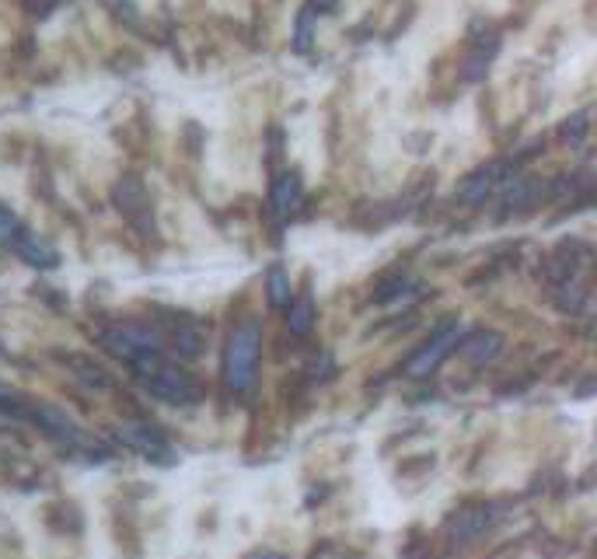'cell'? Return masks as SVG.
<instances>
[{
    "instance_id": "cell-1",
    "label": "cell",
    "mask_w": 597,
    "mask_h": 559,
    "mask_svg": "<svg viewBox=\"0 0 597 559\" xmlns=\"http://www.w3.org/2000/svg\"><path fill=\"white\" fill-rule=\"evenodd\" d=\"M259 350H262V329L259 322H241L227 339L224 353V381L234 392H248L255 381V367H259Z\"/></svg>"
},
{
    "instance_id": "cell-2",
    "label": "cell",
    "mask_w": 597,
    "mask_h": 559,
    "mask_svg": "<svg viewBox=\"0 0 597 559\" xmlns=\"http://www.w3.org/2000/svg\"><path fill=\"white\" fill-rule=\"evenodd\" d=\"M133 371H137V378L144 381L147 388H151L158 399L165 402H175V406H186V402H196V385L193 378H189L186 371H179V367L165 364V360L158 357V353H147V357H137L133 360Z\"/></svg>"
},
{
    "instance_id": "cell-3",
    "label": "cell",
    "mask_w": 597,
    "mask_h": 559,
    "mask_svg": "<svg viewBox=\"0 0 597 559\" xmlns=\"http://www.w3.org/2000/svg\"><path fill=\"white\" fill-rule=\"evenodd\" d=\"M98 343H102L112 357H123V360H137V357H147V353H161V339L137 322L109 325Z\"/></svg>"
},
{
    "instance_id": "cell-4",
    "label": "cell",
    "mask_w": 597,
    "mask_h": 559,
    "mask_svg": "<svg viewBox=\"0 0 597 559\" xmlns=\"http://www.w3.org/2000/svg\"><path fill=\"white\" fill-rule=\"evenodd\" d=\"M458 343H461V329L451 322L447 329H440L437 336H430V343H426L423 350L412 353L409 364H405V374H409V378H426L430 371H437L440 360H444Z\"/></svg>"
},
{
    "instance_id": "cell-5",
    "label": "cell",
    "mask_w": 597,
    "mask_h": 559,
    "mask_svg": "<svg viewBox=\"0 0 597 559\" xmlns=\"http://www.w3.org/2000/svg\"><path fill=\"white\" fill-rule=\"evenodd\" d=\"M11 252L21 259V263L35 266V270H53L56 263H60V256H56V249L49 242H42L39 235H32V231H21L18 242L11 245Z\"/></svg>"
},
{
    "instance_id": "cell-6",
    "label": "cell",
    "mask_w": 597,
    "mask_h": 559,
    "mask_svg": "<svg viewBox=\"0 0 597 559\" xmlns=\"http://www.w3.org/2000/svg\"><path fill=\"white\" fill-rule=\"evenodd\" d=\"M116 203H119V210H123L126 217H130L133 224H140V228H154L151 224V214H147V193H144V186H140L137 179H123L116 186Z\"/></svg>"
},
{
    "instance_id": "cell-7",
    "label": "cell",
    "mask_w": 597,
    "mask_h": 559,
    "mask_svg": "<svg viewBox=\"0 0 597 559\" xmlns=\"http://www.w3.org/2000/svg\"><path fill=\"white\" fill-rule=\"evenodd\" d=\"M301 200H304V189H301V179H297L294 172H283L280 179L273 182V210L280 221H290V217L301 210Z\"/></svg>"
},
{
    "instance_id": "cell-8",
    "label": "cell",
    "mask_w": 597,
    "mask_h": 559,
    "mask_svg": "<svg viewBox=\"0 0 597 559\" xmlns=\"http://www.w3.org/2000/svg\"><path fill=\"white\" fill-rule=\"evenodd\" d=\"M500 175H503L500 165L479 168L475 175H468L465 186H461V200H465V203H482L496 189V179H500Z\"/></svg>"
},
{
    "instance_id": "cell-9",
    "label": "cell",
    "mask_w": 597,
    "mask_h": 559,
    "mask_svg": "<svg viewBox=\"0 0 597 559\" xmlns=\"http://www.w3.org/2000/svg\"><path fill=\"white\" fill-rule=\"evenodd\" d=\"M461 350H465V357L475 360V364H486V360H493L496 353L503 350V336L500 332H475V336H468L465 343H461Z\"/></svg>"
},
{
    "instance_id": "cell-10",
    "label": "cell",
    "mask_w": 597,
    "mask_h": 559,
    "mask_svg": "<svg viewBox=\"0 0 597 559\" xmlns=\"http://www.w3.org/2000/svg\"><path fill=\"white\" fill-rule=\"evenodd\" d=\"M489 528V514L486 511H465L451 521V539L454 542H475L482 532Z\"/></svg>"
},
{
    "instance_id": "cell-11",
    "label": "cell",
    "mask_w": 597,
    "mask_h": 559,
    "mask_svg": "<svg viewBox=\"0 0 597 559\" xmlns=\"http://www.w3.org/2000/svg\"><path fill=\"white\" fill-rule=\"evenodd\" d=\"M311 325H315V301L304 294V297H297V301L290 304V332H297V336H308Z\"/></svg>"
},
{
    "instance_id": "cell-12",
    "label": "cell",
    "mask_w": 597,
    "mask_h": 559,
    "mask_svg": "<svg viewBox=\"0 0 597 559\" xmlns=\"http://www.w3.org/2000/svg\"><path fill=\"white\" fill-rule=\"evenodd\" d=\"M266 290H269V301H273L276 308H287V304H290V277L280 270V266H273V270H269Z\"/></svg>"
},
{
    "instance_id": "cell-13",
    "label": "cell",
    "mask_w": 597,
    "mask_h": 559,
    "mask_svg": "<svg viewBox=\"0 0 597 559\" xmlns=\"http://www.w3.org/2000/svg\"><path fill=\"white\" fill-rule=\"evenodd\" d=\"M119 437H123V441H130L137 451H144V455H158V451L165 448V441H161L158 434H151V430H137V427H133V430H123Z\"/></svg>"
},
{
    "instance_id": "cell-14",
    "label": "cell",
    "mask_w": 597,
    "mask_h": 559,
    "mask_svg": "<svg viewBox=\"0 0 597 559\" xmlns=\"http://www.w3.org/2000/svg\"><path fill=\"white\" fill-rule=\"evenodd\" d=\"M311 35H315V11H311V7H304V11L297 14V32H294V49H297V53H308Z\"/></svg>"
},
{
    "instance_id": "cell-15",
    "label": "cell",
    "mask_w": 597,
    "mask_h": 559,
    "mask_svg": "<svg viewBox=\"0 0 597 559\" xmlns=\"http://www.w3.org/2000/svg\"><path fill=\"white\" fill-rule=\"evenodd\" d=\"M21 231H25V224L18 221V214L0 203V245H4V249H11V245L18 242Z\"/></svg>"
},
{
    "instance_id": "cell-16",
    "label": "cell",
    "mask_w": 597,
    "mask_h": 559,
    "mask_svg": "<svg viewBox=\"0 0 597 559\" xmlns=\"http://www.w3.org/2000/svg\"><path fill=\"white\" fill-rule=\"evenodd\" d=\"M493 53H496V39L489 42V46L475 49V53H472V60L465 63V77H468V81H479V77L486 74V70H489V63H493Z\"/></svg>"
},
{
    "instance_id": "cell-17",
    "label": "cell",
    "mask_w": 597,
    "mask_h": 559,
    "mask_svg": "<svg viewBox=\"0 0 597 559\" xmlns=\"http://www.w3.org/2000/svg\"><path fill=\"white\" fill-rule=\"evenodd\" d=\"M563 133L573 140V144H580V140H584V133H587V112H577V116H573V123L563 126Z\"/></svg>"
},
{
    "instance_id": "cell-18",
    "label": "cell",
    "mask_w": 597,
    "mask_h": 559,
    "mask_svg": "<svg viewBox=\"0 0 597 559\" xmlns=\"http://www.w3.org/2000/svg\"><path fill=\"white\" fill-rule=\"evenodd\" d=\"M56 4H60V0H28V7H32V11H39V14H49Z\"/></svg>"
},
{
    "instance_id": "cell-19",
    "label": "cell",
    "mask_w": 597,
    "mask_h": 559,
    "mask_svg": "<svg viewBox=\"0 0 597 559\" xmlns=\"http://www.w3.org/2000/svg\"><path fill=\"white\" fill-rule=\"evenodd\" d=\"M336 0H311V11H332Z\"/></svg>"
},
{
    "instance_id": "cell-20",
    "label": "cell",
    "mask_w": 597,
    "mask_h": 559,
    "mask_svg": "<svg viewBox=\"0 0 597 559\" xmlns=\"http://www.w3.org/2000/svg\"><path fill=\"white\" fill-rule=\"evenodd\" d=\"M255 559H276V556H269V553H266V556H255Z\"/></svg>"
}]
</instances>
